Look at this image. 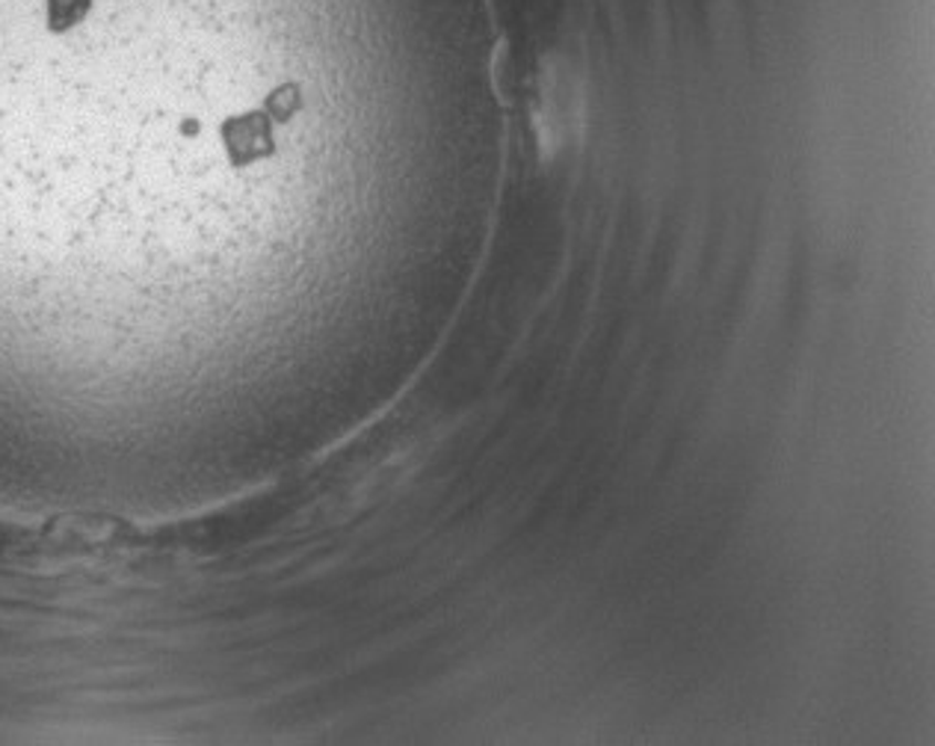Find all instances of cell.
I'll return each mask as SVG.
<instances>
[{
  "instance_id": "1",
  "label": "cell",
  "mask_w": 935,
  "mask_h": 746,
  "mask_svg": "<svg viewBox=\"0 0 935 746\" xmlns=\"http://www.w3.org/2000/svg\"><path fill=\"white\" fill-rule=\"evenodd\" d=\"M222 151L234 169L255 166L275 155V122L264 111L238 113L220 125Z\"/></svg>"
},
{
  "instance_id": "2",
  "label": "cell",
  "mask_w": 935,
  "mask_h": 746,
  "mask_svg": "<svg viewBox=\"0 0 935 746\" xmlns=\"http://www.w3.org/2000/svg\"><path fill=\"white\" fill-rule=\"evenodd\" d=\"M48 10V30L51 33H65L74 24H81L92 10V0H45Z\"/></svg>"
},
{
  "instance_id": "3",
  "label": "cell",
  "mask_w": 935,
  "mask_h": 746,
  "mask_svg": "<svg viewBox=\"0 0 935 746\" xmlns=\"http://www.w3.org/2000/svg\"><path fill=\"white\" fill-rule=\"evenodd\" d=\"M261 111H264L275 125H285V122H291L296 113L303 111V93H300V86H296V83H285V86L273 90V93L266 95V102Z\"/></svg>"
},
{
  "instance_id": "4",
  "label": "cell",
  "mask_w": 935,
  "mask_h": 746,
  "mask_svg": "<svg viewBox=\"0 0 935 746\" xmlns=\"http://www.w3.org/2000/svg\"><path fill=\"white\" fill-rule=\"evenodd\" d=\"M178 134H181L183 139H196L199 134H202V122H199V119H181V125H178Z\"/></svg>"
}]
</instances>
